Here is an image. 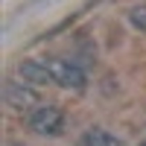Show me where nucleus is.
Here are the masks:
<instances>
[{
	"mask_svg": "<svg viewBox=\"0 0 146 146\" xmlns=\"http://www.w3.org/2000/svg\"><path fill=\"white\" fill-rule=\"evenodd\" d=\"M27 126L35 131V135H44V137H56L64 131V111L53 102H41L35 111L27 114Z\"/></svg>",
	"mask_w": 146,
	"mask_h": 146,
	"instance_id": "1",
	"label": "nucleus"
},
{
	"mask_svg": "<svg viewBox=\"0 0 146 146\" xmlns=\"http://www.w3.org/2000/svg\"><path fill=\"white\" fill-rule=\"evenodd\" d=\"M3 100H6L9 108H15V111H35V108L41 105L38 91H35L29 82H18V79H9L3 85Z\"/></svg>",
	"mask_w": 146,
	"mask_h": 146,
	"instance_id": "2",
	"label": "nucleus"
},
{
	"mask_svg": "<svg viewBox=\"0 0 146 146\" xmlns=\"http://www.w3.org/2000/svg\"><path fill=\"white\" fill-rule=\"evenodd\" d=\"M47 64H50V73L56 85H62L67 91H82L85 85H88V76H85V70L79 64L67 62V58H47Z\"/></svg>",
	"mask_w": 146,
	"mask_h": 146,
	"instance_id": "3",
	"label": "nucleus"
},
{
	"mask_svg": "<svg viewBox=\"0 0 146 146\" xmlns=\"http://www.w3.org/2000/svg\"><path fill=\"white\" fill-rule=\"evenodd\" d=\"M18 73L23 82H29L32 88H38V85H56L53 73H50V64L47 62H38V58H23L18 64Z\"/></svg>",
	"mask_w": 146,
	"mask_h": 146,
	"instance_id": "4",
	"label": "nucleus"
},
{
	"mask_svg": "<svg viewBox=\"0 0 146 146\" xmlns=\"http://www.w3.org/2000/svg\"><path fill=\"white\" fill-rule=\"evenodd\" d=\"M76 146H120V140L111 135V131H105V129H88L79 137Z\"/></svg>",
	"mask_w": 146,
	"mask_h": 146,
	"instance_id": "5",
	"label": "nucleus"
},
{
	"mask_svg": "<svg viewBox=\"0 0 146 146\" xmlns=\"http://www.w3.org/2000/svg\"><path fill=\"white\" fill-rule=\"evenodd\" d=\"M129 21L135 23L140 32H146V3H140V6L131 9V12H129Z\"/></svg>",
	"mask_w": 146,
	"mask_h": 146,
	"instance_id": "6",
	"label": "nucleus"
},
{
	"mask_svg": "<svg viewBox=\"0 0 146 146\" xmlns=\"http://www.w3.org/2000/svg\"><path fill=\"white\" fill-rule=\"evenodd\" d=\"M6 146H23V143H15V140H9V143H6Z\"/></svg>",
	"mask_w": 146,
	"mask_h": 146,
	"instance_id": "7",
	"label": "nucleus"
},
{
	"mask_svg": "<svg viewBox=\"0 0 146 146\" xmlns=\"http://www.w3.org/2000/svg\"><path fill=\"white\" fill-rule=\"evenodd\" d=\"M140 146H146V143H140Z\"/></svg>",
	"mask_w": 146,
	"mask_h": 146,
	"instance_id": "8",
	"label": "nucleus"
}]
</instances>
